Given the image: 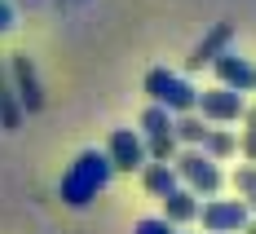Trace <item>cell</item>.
<instances>
[{"label":"cell","instance_id":"1","mask_svg":"<svg viewBox=\"0 0 256 234\" xmlns=\"http://www.w3.org/2000/svg\"><path fill=\"white\" fill-rule=\"evenodd\" d=\"M110 172H115V159H110V155L84 150V155H80L76 164L66 168L62 186H58L62 204H71V208H84V204H93V199H98V190H106Z\"/></svg>","mask_w":256,"mask_h":234},{"label":"cell","instance_id":"2","mask_svg":"<svg viewBox=\"0 0 256 234\" xmlns=\"http://www.w3.org/2000/svg\"><path fill=\"white\" fill-rule=\"evenodd\" d=\"M146 93H150V102L168 106V110H194L199 106V93L186 84L181 76H172V71H164V66H154V71H146Z\"/></svg>","mask_w":256,"mask_h":234},{"label":"cell","instance_id":"3","mask_svg":"<svg viewBox=\"0 0 256 234\" xmlns=\"http://www.w3.org/2000/svg\"><path fill=\"white\" fill-rule=\"evenodd\" d=\"M204 230L212 234H234L248 226V208L238 204V199H212V204H204Z\"/></svg>","mask_w":256,"mask_h":234},{"label":"cell","instance_id":"4","mask_svg":"<svg viewBox=\"0 0 256 234\" xmlns=\"http://www.w3.org/2000/svg\"><path fill=\"white\" fill-rule=\"evenodd\" d=\"M9 71H14V88H18V102L36 115L40 106H44V93H40V80H36V62L26 58V53H14L9 58Z\"/></svg>","mask_w":256,"mask_h":234},{"label":"cell","instance_id":"5","mask_svg":"<svg viewBox=\"0 0 256 234\" xmlns=\"http://www.w3.org/2000/svg\"><path fill=\"white\" fill-rule=\"evenodd\" d=\"M177 172L194 186V190H204V194H212V190L221 186V172H216L212 155H199V150H186V155L177 159Z\"/></svg>","mask_w":256,"mask_h":234},{"label":"cell","instance_id":"6","mask_svg":"<svg viewBox=\"0 0 256 234\" xmlns=\"http://www.w3.org/2000/svg\"><path fill=\"white\" fill-rule=\"evenodd\" d=\"M199 106H204V120L226 124V120H238V115H243V93L221 84V88H208L204 98H199Z\"/></svg>","mask_w":256,"mask_h":234},{"label":"cell","instance_id":"7","mask_svg":"<svg viewBox=\"0 0 256 234\" xmlns=\"http://www.w3.org/2000/svg\"><path fill=\"white\" fill-rule=\"evenodd\" d=\"M212 66H216V76H221L226 88H238V93L256 88V66L248 62V58H238V53H221Z\"/></svg>","mask_w":256,"mask_h":234},{"label":"cell","instance_id":"8","mask_svg":"<svg viewBox=\"0 0 256 234\" xmlns=\"http://www.w3.org/2000/svg\"><path fill=\"white\" fill-rule=\"evenodd\" d=\"M106 155L115 159V168L132 172V168H142V164H146V146H142V137H137V132L120 128L115 137H110V150H106Z\"/></svg>","mask_w":256,"mask_h":234},{"label":"cell","instance_id":"9","mask_svg":"<svg viewBox=\"0 0 256 234\" xmlns=\"http://www.w3.org/2000/svg\"><path fill=\"white\" fill-rule=\"evenodd\" d=\"M230 36H234L230 22H216L204 40L194 44V53H190V71H199V66H208V62H216V58L226 53V44H230Z\"/></svg>","mask_w":256,"mask_h":234},{"label":"cell","instance_id":"10","mask_svg":"<svg viewBox=\"0 0 256 234\" xmlns=\"http://www.w3.org/2000/svg\"><path fill=\"white\" fill-rule=\"evenodd\" d=\"M14 71H4V58H0V128H18L22 120V102H18V88L9 84Z\"/></svg>","mask_w":256,"mask_h":234},{"label":"cell","instance_id":"11","mask_svg":"<svg viewBox=\"0 0 256 234\" xmlns=\"http://www.w3.org/2000/svg\"><path fill=\"white\" fill-rule=\"evenodd\" d=\"M164 216H168L172 226H181V221H194V216H199L194 194H190V190H172V194L164 199Z\"/></svg>","mask_w":256,"mask_h":234},{"label":"cell","instance_id":"12","mask_svg":"<svg viewBox=\"0 0 256 234\" xmlns=\"http://www.w3.org/2000/svg\"><path fill=\"white\" fill-rule=\"evenodd\" d=\"M177 168H168V164H150V168H146V190H150V194H159V199H168V194H172V190H177Z\"/></svg>","mask_w":256,"mask_h":234},{"label":"cell","instance_id":"13","mask_svg":"<svg viewBox=\"0 0 256 234\" xmlns=\"http://www.w3.org/2000/svg\"><path fill=\"white\" fill-rule=\"evenodd\" d=\"M142 128L150 132V137H164V132H177V124H172V115H168V106L154 102L146 115H142Z\"/></svg>","mask_w":256,"mask_h":234},{"label":"cell","instance_id":"14","mask_svg":"<svg viewBox=\"0 0 256 234\" xmlns=\"http://www.w3.org/2000/svg\"><path fill=\"white\" fill-rule=\"evenodd\" d=\"M177 142H181L177 132H164V137H150V159H154V164H168V159L177 155Z\"/></svg>","mask_w":256,"mask_h":234},{"label":"cell","instance_id":"15","mask_svg":"<svg viewBox=\"0 0 256 234\" xmlns=\"http://www.w3.org/2000/svg\"><path fill=\"white\" fill-rule=\"evenodd\" d=\"M208 132H212V128H204V120H190V115L177 120V137H181V142H190V146H194V142H208Z\"/></svg>","mask_w":256,"mask_h":234},{"label":"cell","instance_id":"16","mask_svg":"<svg viewBox=\"0 0 256 234\" xmlns=\"http://www.w3.org/2000/svg\"><path fill=\"white\" fill-rule=\"evenodd\" d=\"M204 146H208V155H230V150H234V137H230V132H208Z\"/></svg>","mask_w":256,"mask_h":234},{"label":"cell","instance_id":"17","mask_svg":"<svg viewBox=\"0 0 256 234\" xmlns=\"http://www.w3.org/2000/svg\"><path fill=\"white\" fill-rule=\"evenodd\" d=\"M137 234H177V230H172V221H168V216H150V221H142V226H137Z\"/></svg>","mask_w":256,"mask_h":234},{"label":"cell","instance_id":"18","mask_svg":"<svg viewBox=\"0 0 256 234\" xmlns=\"http://www.w3.org/2000/svg\"><path fill=\"white\" fill-rule=\"evenodd\" d=\"M234 190H238V194H252L256 190V168H238V172H234Z\"/></svg>","mask_w":256,"mask_h":234},{"label":"cell","instance_id":"19","mask_svg":"<svg viewBox=\"0 0 256 234\" xmlns=\"http://www.w3.org/2000/svg\"><path fill=\"white\" fill-rule=\"evenodd\" d=\"M9 26H14V9H9V4H4V0H0V36H4V31H9Z\"/></svg>","mask_w":256,"mask_h":234},{"label":"cell","instance_id":"20","mask_svg":"<svg viewBox=\"0 0 256 234\" xmlns=\"http://www.w3.org/2000/svg\"><path fill=\"white\" fill-rule=\"evenodd\" d=\"M248 155H252V159H256V128H252V132H248Z\"/></svg>","mask_w":256,"mask_h":234},{"label":"cell","instance_id":"21","mask_svg":"<svg viewBox=\"0 0 256 234\" xmlns=\"http://www.w3.org/2000/svg\"><path fill=\"white\" fill-rule=\"evenodd\" d=\"M248 124H252V128H256V110H252V115H248Z\"/></svg>","mask_w":256,"mask_h":234},{"label":"cell","instance_id":"22","mask_svg":"<svg viewBox=\"0 0 256 234\" xmlns=\"http://www.w3.org/2000/svg\"><path fill=\"white\" fill-rule=\"evenodd\" d=\"M252 208H256V190H252Z\"/></svg>","mask_w":256,"mask_h":234},{"label":"cell","instance_id":"23","mask_svg":"<svg viewBox=\"0 0 256 234\" xmlns=\"http://www.w3.org/2000/svg\"><path fill=\"white\" fill-rule=\"evenodd\" d=\"M252 234H256V226H252Z\"/></svg>","mask_w":256,"mask_h":234}]
</instances>
